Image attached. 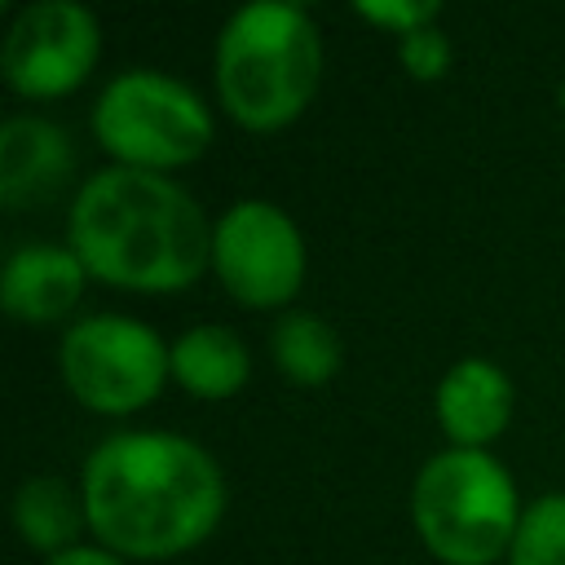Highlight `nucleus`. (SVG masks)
I'll use <instances>...</instances> for the list:
<instances>
[{
	"mask_svg": "<svg viewBox=\"0 0 565 565\" xmlns=\"http://www.w3.org/2000/svg\"><path fill=\"white\" fill-rule=\"evenodd\" d=\"M44 565H132V561L115 556V552H110V547H102V543H75V547H66V552L49 556Z\"/></svg>",
	"mask_w": 565,
	"mask_h": 565,
	"instance_id": "obj_18",
	"label": "nucleus"
},
{
	"mask_svg": "<svg viewBox=\"0 0 565 565\" xmlns=\"http://www.w3.org/2000/svg\"><path fill=\"white\" fill-rule=\"evenodd\" d=\"M13 530L26 547L57 556L66 547H75L79 530H88V516H84V494L62 481V477H26L18 490H13Z\"/></svg>",
	"mask_w": 565,
	"mask_h": 565,
	"instance_id": "obj_13",
	"label": "nucleus"
},
{
	"mask_svg": "<svg viewBox=\"0 0 565 565\" xmlns=\"http://www.w3.org/2000/svg\"><path fill=\"white\" fill-rule=\"evenodd\" d=\"M252 375V353L238 331L221 322H199L172 340V380L199 402L234 397Z\"/></svg>",
	"mask_w": 565,
	"mask_h": 565,
	"instance_id": "obj_12",
	"label": "nucleus"
},
{
	"mask_svg": "<svg viewBox=\"0 0 565 565\" xmlns=\"http://www.w3.org/2000/svg\"><path fill=\"white\" fill-rule=\"evenodd\" d=\"M508 565H565V490H547L521 512Z\"/></svg>",
	"mask_w": 565,
	"mask_h": 565,
	"instance_id": "obj_15",
	"label": "nucleus"
},
{
	"mask_svg": "<svg viewBox=\"0 0 565 565\" xmlns=\"http://www.w3.org/2000/svg\"><path fill=\"white\" fill-rule=\"evenodd\" d=\"M102 57V22L79 0L22 4L0 44V75L26 102L66 97Z\"/></svg>",
	"mask_w": 565,
	"mask_h": 565,
	"instance_id": "obj_8",
	"label": "nucleus"
},
{
	"mask_svg": "<svg viewBox=\"0 0 565 565\" xmlns=\"http://www.w3.org/2000/svg\"><path fill=\"white\" fill-rule=\"evenodd\" d=\"M75 168V146L66 128L40 115H9L0 124V203L22 212L53 199Z\"/></svg>",
	"mask_w": 565,
	"mask_h": 565,
	"instance_id": "obj_10",
	"label": "nucleus"
},
{
	"mask_svg": "<svg viewBox=\"0 0 565 565\" xmlns=\"http://www.w3.org/2000/svg\"><path fill=\"white\" fill-rule=\"evenodd\" d=\"M216 97L247 132H274L305 115L322 84V35L309 9L256 0L225 18L212 49Z\"/></svg>",
	"mask_w": 565,
	"mask_h": 565,
	"instance_id": "obj_3",
	"label": "nucleus"
},
{
	"mask_svg": "<svg viewBox=\"0 0 565 565\" xmlns=\"http://www.w3.org/2000/svg\"><path fill=\"white\" fill-rule=\"evenodd\" d=\"M79 494L93 539L124 561L181 556L225 516V472L212 450L159 428L102 437L84 459Z\"/></svg>",
	"mask_w": 565,
	"mask_h": 565,
	"instance_id": "obj_1",
	"label": "nucleus"
},
{
	"mask_svg": "<svg viewBox=\"0 0 565 565\" xmlns=\"http://www.w3.org/2000/svg\"><path fill=\"white\" fill-rule=\"evenodd\" d=\"M353 13L375 22V26H384V31H393L402 40V35H411L419 26H433L441 4L437 0H358Z\"/></svg>",
	"mask_w": 565,
	"mask_h": 565,
	"instance_id": "obj_17",
	"label": "nucleus"
},
{
	"mask_svg": "<svg viewBox=\"0 0 565 565\" xmlns=\"http://www.w3.org/2000/svg\"><path fill=\"white\" fill-rule=\"evenodd\" d=\"M88 124L115 163L146 172H172L203 159L216 132L207 102L185 79L154 66H128L110 75L93 102Z\"/></svg>",
	"mask_w": 565,
	"mask_h": 565,
	"instance_id": "obj_5",
	"label": "nucleus"
},
{
	"mask_svg": "<svg viewBox=\"0 0 565 565\" xmlns=\"http://www.w3.org/2000/svg\"><path fill=\"white\" fill-rule=\"evenodd\" d=\"M512 472L490 450L446 446L415 472L411 525L441 565H494L521 525Z\"/></svg>",
	"mask_w": 565,
	"mask_h": 565,
	"instance_id": "obj_4",
	"label": "nucleus"
},
{
	"mask_svg": "<svg viewBox=\"0 0 565 565\" xmlns=\"http://www.w3.org/2000/svg\"><path fill=\"white\" fill-rule=\"evenodd\" d=\"M57 375L97 415H132L172 380V344L128 313H88L62 331Z\"/></svg>",
	"mask_w": 565,
	"mask_h": 565,
	"instance_id": "obj_6",
	"label": "nucleus"
},
{
	"mask_svg": "<svg viewBox=\"0 0 565 565\" xmlns=\"http://www.w3.org/2000/svg\"><path fill=\"white\" fill-rule=\"evenodd\" d=\"M212 230L216 225L181 181L124 163L84 177L66 216V243L88 278L141 296L199 282L212 265Z\"/></svg>",
	"mask_w": 565,
	"mask_h": 565,
	"instance_id": "obj_2",
	"label": "nucleus"
},
{
	"mask_svg": "<svg viewBox=\"0 0 565 565\" xmlns=\"http://www.w3.org/2000/svg\"><path fill=\"white\" fill-rule=\"evenodd\" d=\"M512 380L490 358H459L437 384V424L450 446L486 450L512 419Z\"/></svg>",
	"mask_w": 565,
	"mask_h": 565,
	"instance_id": "obj_11",
	"label": "nucleus"
},
{
	"mask_svg": "<svg viewBox=\"0 0 565 565\" xmlns=\"http://www.w3.org/2000/svg\"><path fill=\"white\" fill-rule=\"evenodd\" d=\"M269 358L291 384L318 388L340 371L344 344L327 318L309 309H282V318H274L269 327Z\"/></svg>",
	"mask_w": 565,
	"mask_h": 565,
	"instance_id": "obj_14",
	"label": "nucleus"
},
{
	"mask_svg": "<svg viewBox=\"0 0 565 565\" xmlns=\"http://www.w3.org/2000/svg\"><path fill=\"white\" fill-rule=\"evenodd\" d=\"M556 97H561V106H565V84H561V93H556Z\"/></svg>",
	"mask_w": 565,
	"mask_h": 565,
	"instance_id": "obj_19",
	"label": "nucleus"
},
{
	"mask_svg": "<svg viewBox=\"0 0 565 565\" xmlns=\"http://www.w3.org/2000/svg\"><path fill=\"white\" fill-rule=\"evenodd\" d=\"M397 57H402V66H406L411 79L433 84V79H441V75L450 71L455 49H450V35L433 22V26H419V31L402 35V40H397Z\"/></svg>",
	"mask_w": 565,
	"mask_h": 565,
	"instance_id": "obj_16",
	"label": "nucleus"
},
{
	"mask_svg": "<svg viewBox=\"0 0 565 565\" xmlns=\"http://www.w3.org/2000/svg\"><path fill=\"white\" fill-rule=\"evenodd\" d=\"M88 269L71 243H18L0 269V305L26 327L66 318L84 296Z\"/></svg>",
	"mask_w": 565,
	"mask_h": 565,
	"instance_id": "obj_9",
	"label": "nucleus"
},
{
	"mask_svg": "<svg viewBox=\"0 0 565 565\" xmlns=\"http://www.w3.org/2000/svg\"><path fill=\"white\" fill-rule=\"evenodd\" d=\"M300 225L269 199H238L216 216L212 269L221 287L247 309H282L305 282Z\"/></svg>",
	"mask_w": 565,
	"mask_h": 565,
	"instance_id": "obj_7",
	"label": "nucleus"
}]
</instances>
